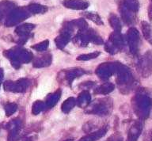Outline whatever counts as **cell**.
<instances>
[{
	"instance_id": "6da1fadb",
	"label": "cell",
	"mask_w": 152,
	"mask_h": 141,
	"mask_svg": "<svg viewBox=\"0 0 152 141\" xmlns=\"http://www.w3.org/2000/svg\"><path fill=\"white\" fill-rule=\"evenodd\" d=\"M28 80L26 79H19L18 81L15 82V83L6 82L5 83V90L14 91V92H24L28 87Z\"/></svg>"
},
{
	"instance_id": "7a4b0ae2",
	"label": "cell",
	"mask_w": 152,
	"mask_h": 141,
	"mask_svg": "<svg viewBox=\"0 0 152 141\" xmlns=\"http://www.w3.org/2000/svg\"><path fill=\"white\" fill-rule=\"evenodd\" d=\"M107 132V129H99L98 131L95 132H93V133H90L89 135H86L84 137L81 139L79 141H96L98 139L102 138V136H104Z\"/></svg>"
},
{
	"instance_id": "3957f363",
	"label": "cell",
	"mask_w": 152,
	"mask_h": 141,
	"mask_svg": "<svg viewBox=\"0 0 152 141\" xmlns=\"http://www.w3.org/2000/svg\"><path fill=\"white\" fill-rule=\"evenodd\" d=\"M51 61H52V56H51V55L47 54V55L37 58L34 61L33 66L36 67H46L51 64Z\"/></svg>"
},
{
	"instance_id": "277c9868",
	"label": "cell",
	"mask_w": 152,
	"mask_h": 141,
	"mask_svg": "<svg viewBox=\"0 0 152 141\" xmlns=\"http://www.w3.org/2000/svg\"><path fill=\"white\" fill-rule=\"evenodd\" d=\"M90 95L88 91H83L78 98V104L81 107H85L90 103Z\"/></svg>"
},
{
	"instance_id": "5b68a950",
	"label": "cell",
	"mask_w": 152,
	"mask_h": 141,
	"mask_svg": "<svg viewBox=\"0 0 152 141\" xmlns=\"http://www.w3.org/2000/svg\"><path fill=\"white\" fill-rule=\"evenodd\" d=\"M84 73H85V72L82 69H73L71 70V71H67L66 75H65V76H66L65 79L71 83L72 80H74V79H75L76 77L82 75Z\"/></svg>"
},
{
	"instance_id": "8992f818",
	"label": "cell",
	"mask_w": 152,
	"mask_h": 141,
	"mask_svg": "<svg viewBox=\"0 0 152 141\" xmlns=\"http://www.w3.org/2000/svg\"><path fill=\"white\" fill-rule=\"evenodd\" d=\"M91 113H108V105H107V102H98L97 105H96L93 108Z\"/></svg>"
},
{
	"instance_id": "52a82bcc",
	"label": "cell",
	"mask_w": 152,
	"mask_h": 141,
	"mask_svg": "<svg viewBox=\"0 0 152 141\" xmlns=\"http://www.w3.org/2000/svg\"><path fill=\"white\" fill-rule=\"evenodd\" d=\"M70 40V36L68 34H63L59 37H58L56 39V43L57 47L59 48H63L66 44L68 43Z\"/></svg>"
},
{
	"instance_id": "ba28073f",
	"label": "cell",
	"mask_w": 152,
	"mask_h": 141,
	"mask_svg": "<svg viewBox=\"0 0 152 141\" xmlns=\"http://www.w3.org/2000/svg\"><path fill=\"white\" fill-rule=\"evenodd\" d=\"M60 94H61V91H57L54 94H50L48 96V98H47V102H46L47 106L48 105L49 107H52V106L56 105L57 102H58V100H59V98H60Z\"/></svg>"
},
{
	"instance_id": "9c48e42d",
	"label": "cell",
	"mask_w": 152,
	"mask_h": 141,
	"mask_svg": "<svg viewBox=\"0 0 152 141\" xmlns=\"http://www.w3.org/2000/svg\"><path fill=\"white\" fill-rule=\"evenodd\" d=\"M75 99L74 98H69L62 105V110L64 113H69L75 105Z\"/></svg>"
},
{
	"instance_id": "30bf717a",
	"label": "cell",
	"mask_w": 152,
	"mask_h": 141,
	"mask_svg": "<svg viewBox=\"0 0 152 141\" xmlns=\"http://www.w3.org/2000/svg\"><path fill=\"white\" fill-rule=\"evenodd\" d=\"M113 85L110 83H104L103 85L100 86L99 88H97V92L99 94H106L109 92V91H113Z\"/></svg>"
},
{
	"instance_id": "8fae6325",
	"label": "cell",
	"mask_w": 152,
	"mask_h": 141,
	"mask_svg": "<svg viewBox=\"0 0 152 141\" xmlns=\"http://www.w3.org/2000/svg\"><path fill=\"white\" fill-rule=\"evenodd\" d=\"M100 55V53L98 52H94L93 53H89V54H84V55L79 56L77 60H90L92 59L97 58Z\"/></svg>"
},
{
	"instance_id": "7c38bea8",
	"label": "cell",
	"mask_w": 152,
	"mask_h": 141,
	"mask_svg": "<svg viewBox=\"0 0 152 141\" xmlns=\"http://www.w3.org/2000/svg\"><path fill=\"white\" fill-rule=\"evenodd\" d=\"M48 47V41H45L41 42V43L36 45L32 46V48L36 49L38 52H41V51L46 50Z\"/></svg>"
},
{
	"instance_id": "4fadbf2b",
	"label": "cell",
	"mask_w": 152,
	"mask_h": 141,
	"mask_svg": "<svg viewBox=\"0 0 152 141\" xmlns=\"http://www.w3.org/2000/svg\"><path fill=\"white\" fill-rule=\"evenodd\" d=\"M43 108H44V103L40 102V101H37L33 105V113L34 114H37L38 113H40L43 110Z\"/></svg>"
},
{
	"instance_id": "5bb4252c",
	"label": "cell",
	"mask_w": 152,
	"mask_h": 141,
	"mask_svg": "<svg viewBox=\"0 0 152 141\" xmlns=\"http://www.w3.org/2000/svg\"><path fill=\"white\" fill-rule=\"evenodd\" d=\"M6 108H7V110H9V111H7V115L9 116V115H11V113H14V111L17 110V105L9 104Z\"/></svg>"
},
{
	"instance_id": "9a60e30c",
	"label": "cell",
	"mask_w": 152,
	"mask_h": 141,
	"mask_svg": "<svg viewBox=\"0 0 152 141\" xmlns=\"http://www.w3.org/2000/svg\"><path fill=\"white\" fill-rule=\"evenodd\" d=\"M2 75H3V74H2V69H0V84H1V81H2Z\"/></svg>"
},
{
	"instance_id": "2e32d148",
	"label": "cell",
	"mask_w": 152,
	"mask_h": 141,
	"mask_svg": "<svg viewBox=\"0 0 152 141\" xmlns=\"http://www.w3.org/2000/svg\"><path fill=\"white\" fill-rule=\"evenodd\" d=\"M65 141H74L73 140H65Z\"/></svg>"
}]
</instances>
